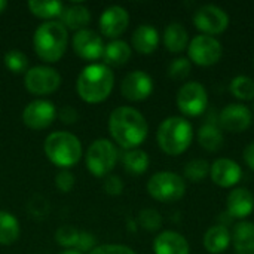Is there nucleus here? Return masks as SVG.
Masks as SVG:
<instances>
[{
	"label": "nucleus",
	"mask_w": 254,
	"mask_h": 254,
	"mask_svg": "<svg viewBox=\"0 0 254 254\" xmlns=\"http://www.w3.org/2000/svg\"><path fill=\"white\" fill-rule=\"evenodd\" d=\"M155 254H190L188 240L176 231H164L153 241Z\"/></svg>",
	"instance_id": "nucleus-19"
},
{
	"label": "nucleus",
	"mask_w": 254,
	"mask_h": 254,
	"mask_svg": "<svg viewBox=\"0 0 254 254\" xmlns=\"http://www.w3.org/2000/svg\"><path fill=\"white\" fill-rule=\"evenodd\" d=\"M223 55V46L222 43L207 34H198L195 36L188 46V57L189 61L195 63L201 67H210L220 61Z\"/></svg>",
	"instance_id": "nucleus-10"
},
{
	"label": "nucleus",
	"mask_w": 254,
	"mask_h": 254,
	"mask_svg": "<svg viewBox=\"0 0 254 254\" xmlns=\"http://www.w3.org/2000/svg\"><path fill=\"white\" fill-rule=\"evenodd\" d=\"M46 158L58 168L68 170L82 159V143L68 131H54L45 138Z\"/></svg>",
	"instance_id": "nucleus-5"
},
{
	"label": "nucleus",
	"mask_w": 254,
	"mask_h": 254,
	"mask_svg": "<svg viewBox=\"0 0 254 254\" xmlns=\"http://www.w3.org/2000/svg\"><path fill=\"white\" fill-rule=\"evenodd\" d=\"M185 177L192 183H201L210 174V164L205 159H192L185 165Z\"/></svg>",
	"instance_id": "nucleus-31"
},
{
	"label": "nucleus",
	"mask_w": 254,
	"mask_h": 254,
	"mask_svg": "<svg viewBox=\"0 0 254 254\" xmlns=\"http://www.w3.org/2000/svg\"><path fill=\"white\" fill-rule=\"evenodd\" d=\"M131 55H132L131 46L125 40L116 39V40H110L104 46L101 60L103 64H106L107 67H121L129 61Z\"/></svg>",
	"instance_id": "nucleus-24"
},
{
	"label": "nucleus",
	"mask_w": 254,
	"mask_h": 254,
	"mask_svg": "<svg viewBox=\"0 0 254 254\" xmlns=\"http://www.w3.org/2000/svg\"><path fill=\"white\" fill-rule=\"evenodd\" d=\"M89 254H137L131 247L122 244H101L97 246Z\"/></svg>",
	"instance_id": "nucleus-38"
},
{
	"label": "nucleus",
	"mask_w": 254,
	"mask_h": 254,
	"mask_svg": "<svg viewBox=\"0 0 254 254\" xmlns=\"http://www.w3.org/2000/svg\"><path fill=\"white\" fill-rule=\"evenodd\" d=\"M21 235L18 219L9 211H0V244L12 246Z\"/></svg>",
	"instance_id": "nucleus-28"
},
{
	"label": "nucleus",
	"mask_w": 254,
	"mask_h": 254,
	"mask_svg": "<svg viewBox=\"0 0 254 254\" xmlns=\"http://www.w3.org/2000/svg\"><path fill=\"white\" fill-rule=\"evenodd\" d=\"M60 22L67 28L73 31L85 30L91 22V12L86 6L80 3H74L70 6H64V10L60 16Z\"/></svg>",
	"instance_id": "nucleus-22"
},
{
	"label": "nucleus",
	"mask_w": 254,
	"mask_h": 254,
	"mask_svg": "<svg viewBox=\"0 0 254 254\" xmlns=\"http://www.w3.org/2000/svg\"><path fill=\"white\" fill-rule=\"evenodd\" d=\"M164 46L171 54H180L189 46L188 30L180 22H171L164 30Z\"/></svg>",
	"instance_id": "nucleus-25"
},
{
	"label": "nucleus",
	"mask_w": 254,
	"mask_h": 254,
	"mask_svg": "<svg viewBox=\"0 0 254 254\" xmlns=\"http://www.w3.org/2000/svg\"><path fill=\"white\" fill-rule=\"evenodd\" d=\"M28 9L34 16L40 19L55 21V18L61 16L64 10V4L63 1L58 0H30Z\"/></svg>",
	"instance_id": "nucleus-27"
},
{
	"label": "nucleus",
	"mask_w": 254,
	"mask_h": 254,
	"mask_svg": "<svg viewBox=\"0 0 254 254\" xmlns=\"http://www.w3.org/2000/svg\"><path fill=\"white\" fill-rule=\"evenodd\" d=\"M232 95L240 101H253L254 100V79L246 74L235 76L229 85Z\"/></svg>",
	"instance_id": "nucleus-30"
},
{
	"label": "nucleus",
	"mask_w": 254,
	"mask_h": 254,
	"mask_svg": "<svg viewBox=\"0 0 254 254\" xmlns=\"http://www.w3.org/2000/svg\"><path fill=\"white\" fill-rule=\"evenodd\" d=\"M198 143L207 152H217L223 147V132L214 122L204 124L198 131Z\"/></svg>",
	"instance_id": "nucleus-26"
},
{
	"label": "nucleus",
	"mask_w": 254,
	"mask_h": 254,
	"mask_svg": "<svg viewBox=\"0 0 254 254\" xmlns=\"http://www.w3.org/2000/svg\"><path fill=\"white\" fill-rule=\"evenodd\" d=\"M58 116V110L55 104L45 98H37L28 103L22 110V122L27 128L34 131L46 129L52 125L55 118Z\"/></svg>",
	"instance_id": "nucleus-12"
},
{
	"label": "nucleus",
	"mask_w": 254,
	"mask_h": 254,
	"mask_svg": "<svg viewBox=\"0 0 254 254\" xmlns=\"http://www.w3.org/2000/svg\"><path fill=\"white\" fill-rule=\"evenodd\" d=\"M192 70V64L189 61V58L185 57H179L174 61L170 63L168 65V76L174 80H183L190 74Z\"/></svg>",
	"instance_id": "nucleus-35"
},
{
	"label": "nucleus",
	"mask_w": 254,
	"mask_h": 254,
	"mask_svg": "<svg viewBox=\"0 0 254 254\" xmlns=\"http://www.w3.org/2000/svg\"><path fill=\"white\" fill-rule=\"evenodd\" d=\"M58 254H82L80 252H77L76 249H67V250H64V252H61V253Z\"/></svg>",
	"instance_id": "nucleus-42"
},
{
	"label": "nucleus",
	"mask_w": 254,
	"mask_h": 254,
	"mask_svg": "<svg viewBox=\"0 0 254 254\" xmlns=\"http://www.w3.org/2000/svg\"><path fill=\"white\" fill-rule=\"evenodd\" d=\"M122 164H124V168L127 173L134 174V176H140V174L147 171L150 159L144 150L132 149V150H127L122 155Z\"/></svg>",
	"instance_id": "nucleus-29"
},
{
	"label": "nucleus",
	"mask_w": 254,
	"mask_h": 254,
	"mask_svg": "<svg viewBox=\"0 0 254 254\" xmlns=\"http://www.w3.org/2000/svg\"><path fill=\"white\" fill-rule=\"evenodd\" d=\"M68 46V30L60 21H45L33 34V49L36 55L51 64L63 58Z\"/></svg>",
	"instance_id": "nucleus-3"
},
{
	"label": "nucleus",
	"mask_w": 254,
	"mask_h": 254,
	"mask_svg": "<svg viewBox=\"0 0 254 254\" xmlns=\"http://www.w3.org/2000/svg\"><path fill=\"white\" fill-rule=\"evenodd\" d=\"M3 63H4L6 68L15 74L25 73L28 70V58L24 52H21L18 49L7 51L3 57Z\"/></svg>",
	"instance_id": "nucleus-32"
},
{
	"label": "nucleus",
	"mask_w": 254,
	"mask_h": 254,
	"mask_svg": "<svg viewBox=\"0 0 254 254\" xmlns=\"http://www.w3.org/2000/svg\"><path fill=\"white\" fill-rule=\"evenodd\" d=\"M147 193L158 202L173 204L180 201L186 193V182L173 171L155 173L147 182Z\"/></svg>",
	"instance_id": "nucleus-6"
},
{
	"label": "nucleus",
	"mask_w": 254,
	"mask_h": 254,
	"mask_svg": "<svg viewBox=\"0 0 254 254\" xmlns=\"http://www.w3.org/2000/svg\"><path fill=\"white\" fill-rule=\"evenodd\" d=\"M176 101L182 115L188 118H196L207 110L208 94L202 83L192 80L180 86Z\"/></svg>",
	"instance_id": "nucleus-9"
},
{
	"label": "nucleus",
	"mask_w": 254,
	"mask_h": 254,
	"mask_svg": "<svg viewBox=\"0 0 254 254\" xmlns=\"http://www.w3.org/2000/svg\"><path fill=\"white\" fill-rule=\"evenodd\" d=\"M153 92V79L143 70L128 73L121 83V94L124 98L138 103L147 100Z\"/></svg>",
	"instance_id": "nucleus-15"
},
{
	"label": "nucleus",
	"mask_w": 254,
	"mask_h": 254,
	"mask_svg": "<svg viewBox=\"0 0 254 254\" xmlns=\"http://www.w3.org/2000/svg\"><path fill=\"white\" fill-rule=\"evenodd\" d=\"M193 25L201 31V34L214 37L229 27V15L220 6L204 4L193 13Z\"/></svg>",
	"instance_id": "nucleus-11"
},
{
	"label": "nucleus",
	"mask_w": 254,
	"mask_h": 254,
	"mask_svg": "<svg viewBox=\"0 0 254 254\" xmlns=\"http://www.w3.org/2000/svg\"><path fill=\"white\" fill-rule=\"evenodd\" d=\"M193 137V127L185 116H170L164 119L156 131L158 146L168 156L185 153L190 147Z\"/></svg>",
	"instance_id": "nucleus-4"
},
{
	"label": "nucleus",
	"mask_w": 254,
	"mask_h": 254,
	"mask_svg": "<svg viewBox=\"0 0 254 254\" xmlns=\"http://www.w3.org/2000/svg\"><path fill=\"white\" fill-rule=\"evenodd\" d=\"M220 129L228 132H244L247 131L253 124V113L252 110L240 103H232L223 107V110L219 115L217 121Z\"/></svg>",
	"instance_id": "nucleus-14"
},
{
	"label": "nucleus",
	"mask_w": 254,
	"mask_h": 254,
	"mask_svg": "<svg viewBox=\"0 0 254 254\" xmlns=\"http://www.w3.org/2000/svg\"><path fill=\"white\" fill-rule=\"evenodd\" d=\"M254 211L253 193L246 188L232 189L226 199V214L231 219L244 220Z\"/></svg>",
	"instance_id": "nucleus-18"
},
{
	"label": "nucleus",
	"mask_w": 254,
	"mask_h": 254,
	"mask_svg": "<svg viewBox=\"0 0 254 254\" xmlns=\"http://www.w3.org/2000/svg\"><path fill=\"white\" fill-rule=\"evenodd\" d=\"M97 238L94 234L88 232V231H80L79 232V238H77V243L74 246V249L80 253H91L97 246Z\"/></svg>",
	"instance_id": "nucleus-37"
},
{
	"label": "nucleus",
	"mask_w": 254,
	"mask_h": 254,
	"mask_svg": "<svg viewBox=\"0 0 254 254\" xmlns=\"http://www.w3.org/2000/svg\"><path fill=\"white\" fill-rule=\"evenodd\" d=\"M131 43L138 54H153L159 46V33L153 25L141 24L134 30L131 36Z\"/></svg>",
	"instance_id": "nucleus-20"
},
{
	"label": "nucleus",
	"mask_w": 254,
	"mask_h": 254,
	"mask_svg": "<svg viewBox=\"0 0 254 254\" xmlns=\"http://www.w3.org/2000/svg\"><path fill=\"white\" fill-rule=\"evenodd\" d=\"M103 189L107 195L118 196L124 190V182L118 176H107L103 180Z\"/></svg>",
	"instance_id": "nucleus-39"
},
{
	"label": "nucleus",
	"mask_w": 254,
	"mask_h": 254,
	"mask_svg": "<svg viewBox=\"0 0 254 254\" xmlns=\"http://www.w3.org/2000/svg\"><path fill=\"white\" fill-rule=\"evenodd\" d=\"M243 158H244V162L247 164V167L254 171V141L246 146V149L243 152Z\"/></svg>",
	"instance_id": "nucleus-41"
},
{
	"label": "nucleus",
	"mask_w": 254,
	"mask_h": 254,
	"mask_svg": "<svg viewBox=\"0 0 254 254\" xmlns=\"http://www.w3.org/2000/svg\"><path fill=\"white\" fill-rule=\"evenodd\" d=\"M204 249L210 254H220L226 252L232 243L231 231L226 225H214L204 234Z\"/></svg>",
	"instance_id": "nucleus-21"
},
{
	"label": "nucleus",
	"mask_w": 254,
	"mask_h": 254,
	"mask_svg": "<svg viewBox=\"0 0 254 254\" xmlns=\"http://www.w3.org/2000/svg\"><path fill=\"white\" fill-rule=\"evenodd\" d=\"M58 116H60L61 122H64V124H74V122H77V119H79L77 110H76L74 107H70V106L61 107L60 112H58Z\"/></svg>",
	"instance_id": "nucleus-40"
},
{
	"label": "nucleus",
	"mask_w": 254,
	"mask_h": 254,
	"mask_svg": "<svg viewBox=\"0 0 254 254\" xmlns=\"http://www.w3.org/2000/svg\"><path fill=\"white\" fill-rule=\"evenodd\" d=\"M253 64H254V60H253Z\"/></svg>",
	"instance_id": "nucleus-44"
},
{
	"label": "nucleus",
	"mask_w": 254,
	"mask_h": 254,
	"mask_svg": "<svg viewBox=\"0 0 254 254\" xmlns=\"http://www.w3.org/2000/svg\"><path fill=\"white\" fill-rule=\"evenodd\" d=\"M232 246L235 254H254V223L240 220L232 229Z\"/></svg>",
	"instance_id": "nucleus-23"
},
{
	"label": "nucleus",
	"mask_w": 254,
	"mask_h": 254,
	"mask_svg": "<svg viewBox=\"0 0 254 254\" xmlns=\"http://www.w3.org/2000/svg\"><path fill=\"white\" fill-rule=\"evenodd\" d=\"M55 188L63 192L68 193L74 188V176L68 170H60L55 176Z\"/></svg>",
	"instance_id": "nucleus-36"
},
{
	"label": "nucleus",
	"mask_w": 254,
	"mask_h": 254,
	"mask_svg": "<svg viewBox=\"0 0 254 254\" xmlns=\"http://www.w3.org/2000/svg\"><path fill=\"white\" fill-rule=\"evenodd\" d=\"M119 161L116 144L107 138H98L86 150L85 162L89 173L95 177H107Z\"/></svg>",
	"instance_id": "nucleus-7"
},
{
	"label": "nucleus",
	"mask_w": 254,
	"mask_h": 254,
	"mask_svg": "<svg viewBox=\"0 0 254 254\" xmlns=\"http://www.w3.org/2000/svg\"><path fill=\"white\" fill-rule=\"evenodd\" d=\"M210 177L219 188H234L243 177V170L238 162L229 158H219L210 165Z\"/></svg>",
	"instance_id": "nucleus-17"
},
{
	"label": "nucleus",
	"mask_w": 254,
	"mask_h": 254,
	"mask_svg": "<svg viewBox=\"0 0 254 254\" xmlns=\"http://www.w3.org/2000/svg\"><path fill=\"white\" fill-rule=\"evenodd\" d=\"M115 86V74L103 63H92L83 67L76 80V91L80 100L98 104L109 98Z\"/></svg>",
	"instance_id": "nucleus-2"
},
{
	"label": "nucleus",
	"mask_w": 254,
	"mask_h": 254,
	"mask_svg": "<svg viewBox=\"0 0 254 254\" xmlns=\"http://www.w3.org/2000/svg\"><path fill=\"white\" fill-rule=\"evenodd\" d=\"M109 131L113 141L125 150L138 149L149 134L146 118L134 107H116L109 116Z\"/></svg>",
	"instance_id": "nucleus-1"
},
{
	"label": "nucleus",
	"mask_w": 254,
	"mask_h": 254,
	"mask_svg": "<svg viewBox=\"0 0 254 254\" xmlns=\"http://www.w3.org/2000/svg\"><path fill=\"white\" fill-rule=\"evenodd\" d=\"M71 45L76 55L91 64L103 58V52L106 46L103 37L89 28L76 31L71 39Z\"/></svg>",
	"instance_id": "nucleus-13"
},
{
	"label": "nucleus",
	"mask_w": 254,
	"mask_h": 254,
	"mask_svg": "<svg viewBox=\"0 0 254 254\" xmlns=\"http://www.w3.org/2000/svg\"><path fill=\"white\" fill-rule=\"evenodd\" d=\"M79 232L74 226L71 225H64V226H60L57 231H55V241L57 244H60L61 247H64L65 250L67 249H74L76 243H77V238H79Z\"/></svg>",
	"instance_id": "nucleus-33"
},
{
	"label": "nucleus",
	"mask_w": 254,
	"mask_h": 254,
	"mask_svg": "<svg viewBox=\"0 0 254 254\" xmlns=\"http://www.w3.org/2000/svg\"><path fill=\"white\" fill-rule=\"evenodd\" d=\"M138 223L143 229L149 232H155L162 226V216L155 208H144L138 214Z\"/></svg>",
	"instance_id": "nucleus-34"
},
{
	"label": "nucleus",
	"mask_w": 254,
	"mask_h": 254,
	"mask_svg": "<svg viewBox=\"0 0 254 254\" xmlns=\"http://www.w3.org/2000/svg\"><path fill=\"white\" fill-rule=\"evenodd\" d=\"M253 214H254V211H253Z\"/></svg>",
	"instance_id": "nucleus-45"
},
{
	"label": "nucleus",
	"mask_w": 254,
	"mask_h": 254,
	"mask_svg": "<svg viewBox=\"0 0 254 254\" xmlns=\"http://www.w3.org/2000/svg\"><path fill=\"white\" fill-rule=\"evenodd\" d=\"M7 7V1L6 0H0V13H3Z\"/></svg>",
	"instance_id": "nucleus-43"
},
{
	"label": "nucleus",
	"mask_w": 254,
	"mask_h": 254,
	"mask_svg": "<svg viewBox=\"0 0 254 254\" xmlns=\"http://www.w3.org/2000/svg\"><path fill=\"white\" fill-rule=\"evenodd\" d=\"M63 77L51 65L30 67L24 74V85L33 95H49L61 86Z\"/></svg>",
	"instance_id": "nucleus-8"
},
{
	"label": "nucleus",
	"mask_w": 254,
	"mask_h": 254,
	"mask_svg": "<svg viewBox=\"0 0 254 254\" xmlns=\"http://www.w3.org/2000/svg\"><path fill=\"white\" fill-rule=\"evenodd\" d=\"M98 24L100 31L104 37L116 40L127 31L129 25V13L124 6L112 4L103 10Z\"/></svg>",
	"instance_id": "nucleus-16"
}]
</instances>
